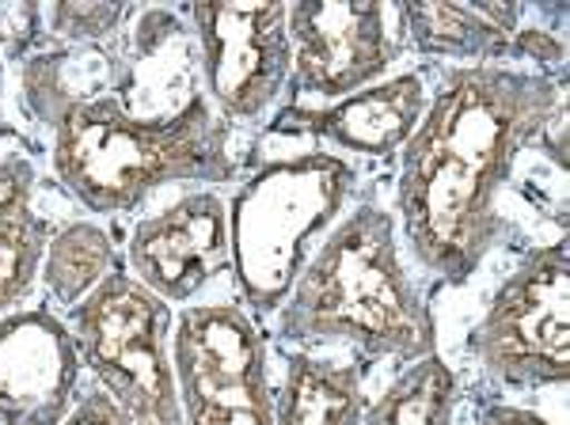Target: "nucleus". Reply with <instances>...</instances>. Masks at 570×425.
Instances as JSON below:
<instances>
[{
    "instance_id": "obj_1",
    "label": "nucleus",
    "mask_w": 570,
    "mask_h": 425,
    "mask_svg": "<svg viewBox=\"0 0 570 425\" xmlns=\"http://www.w3.org/2000/svg\"><path fill=\"white\" fill-rule=\"evenodd\" d=\"M563 110V77L529 65H456L400 149L395 212L411 258L468 281L502 236L499 198L518 160Z\"/></svg>"
},
{
    "instance_id": "obj_2",
    "label": "nucleus",
    "mask_w": 570,
    "mask_h": 425,
    "mask_svg": "<svg viewBox=\"0 0 570 425\" xmlns=\"http://www.w3.org/2000/svg\"><path fill=\"white\" fill-rule=\"evenodd\" d=\"M50 175L91 217L134 212L168 187H220L236 179L233 126L202 96L176 115H134L118 91L46 110Z\"/></svg>"
},
{
    "instance_id": "obj_3",
    "label": "nucleus",
    "mask_w": 570,
    "mask_h": 425,
    "mask_svg": "<svg viewBox=\"0 0 570 425\" xmlns=\"http://www.w3.org/2000/svg\"><path fill=\"white\" fill-rule=\"evenodd\" d=\"M271 335L297 349H343L411 365L438 354V323L407 270L395 217L362 201L312 247Z\"/></svg>"
},
{
    "instance_id": "obj_4",
    "label": "nucleus",
    "mask_w": 570,
    "mask_h": 425,
    "mask_svg": "<svg viewBox=\"0 0 570 425\" xmlns=\"http://www.w3.org/2000/svg\"><path fill=\"white\" fill-rule=\"evenodd\" d=\"M354 182L343 156L316 149L266 160L228 198L236 297L259 323L285 304L312 247L343 217Z\"/></svg>"
},
{
    "instance_id": "obj_5",
    "label": "nucleus",
    "mask_w": 570,
    "mask_h": 425,
    "mask_svg": "<svg viewBox=\"0 0 570 425\" xmlns=\"http://www.w3.org/2000/svg\"><path fill=\"white\" fill-rule=\"evenodd\" d=\"M80 362L130 425H183L171 368V304L126 274L110 270L66 312Z\"/></svg>"
},
{
    "instance_id": "obj_6",
    "label": "nucleus",
    "mask_w": 570,
    "mask_h": 425,
    "mask_svg": "<svg viewBox=\"0 0 570 425\" xmlns=\"http://www.w3.org/2000/svg\"><path fill=\"white\" fill-rule=\"evenodd\" d=\"M183 425H274L271 346L236 293H206L171 323Z\"/></svg>"
},
{
    "instance_id": "obj_7",
    "label": "nucleus",
    "mask_w": 570,
    "mask_h": 425,
    "mask_svg": "<svg viewBox=\"0 0 570 425\" xmlns=\"http://www.w3.org/2000/svg\"><path fill=\"white\" fill-rule=\"evenodd\" d=\"M483 376L510 392L567 384L570 376V251L540 244L502 277L472 330Z\"/></svg>"
},
{
    "instance_id": "obj_8",
    "label": "nucleus",
    "mask_w": 570,
    "mask_h": 425,
    "mask_svg": "<svg viewBox=\"0 0 570 425\" xmlns=\"http://www.w3.org/2000/svg\"><path fill=\"white\" fill-rule=\"evenodd\" d=\"M183 20L195 34L202 91L228 126L278 115L293 72L285 4H190Z\"/></svg>"
},
{
    "instance_id": "obj_9",
    "label": "nucleus",
    "mask_w": 570,
    "mask_h": 425,
    "mask_svg": "<svg viewBox=\"0 0 570 425\" xmlns=\"http://www.w3.org/2000/svg\"><path fill=\"white\" fill-rule=\"evenodd\" d=\"M293 46L289 96L308 107L338 103L354 91L381 85L403 58L400 16L389 4L357 0H312L285 4Z\"/></svg>"
},
{
    "instance_id": "obj_10",
    "label": "nucleus",
    "mask_w": 570,
    "mask_h": 425,
    "mask_svg": "<svg viewBox=\"0 0 570 425\" xmlns=\"http://www.w3.org/2000/svg\"><path fill=\"white\" fill-rule=\"evenodd\" d=\"M122 266L164 304H195L214 293L233 274L225 194L190 187L145 212L126 239Z\"/></svg>"
},
{
    "instance_id": "obj_11",
    "label": "nucleus",
    "mask_w": 570,
    "mask_h": 425,
    "mask_svg": "<svg viewBox=\"0 0 570 425\" xmlns=\"http://www.w3.org/2000/svg\"><path fill=\"white\" fill-rule=\"evenodd\" d=\"M80 376L77 338L53 304L0 316V425H61Z\"/></svg>"
},
{
    "instance_id": "obj_12",
    "label": "nucleus",
    "mask_w": 570,
    "mask_h": 425,
    "mask_svg": "<svg viewBox=\"0 0 570 425\" xmlns=\"http://www.w3.org/2000/svg\"><path fill=\"white\" fill-rule=\"evenodd\" d=\"M426 80L419 72H395L338 103H289L274 115V129L324 141L335 152L392 156L411 141L426 115ZM327 149V152H331Z\"/></svg>"
},
{
    "instance_id": "obj_13",
    "label": "nucleus",
    "mask_w": 570,
    "mask_h": 425,
    "mask_svg": "<svg viewBox=\"0 0 570 425\" xmlns=\"http://www.w3.org/2000/svg\"><path fill=\"white\" fill-rule=\"evenodd\" d=\"M365 365L343 349H289L274 384V425H362Z\"/></svg>"
},
{
    "instance_id": "obj_14",
    "label": "nucleus",
    "mask_w": 570,
    "mask_h": 425,
    "mask_svg": "<svg viewBox=\"0 0 570 425\" xmlns=\"http://www.w3.org/2000/svg\"><path fill=\"white\" fill-rule=\"evenodd\" d=\"M400 34L430 58L510 65L525 23L521 4H400Z\"/></svg>"
},
{
    "instance_id": "obj_15",
    "label": "nucleus",
    "mask_w": 570,
    "mask_h": 425,
    "mask_svg": "<svg viewBox=\"0 0 570 425\" xmlns=\"http://www.w3.org/2000/svg\"><path fill=\"white\" fill-rule=\"evenodd\" d=\"M53 228L39 209V168L20 149L0 152V316L31 297Z\"/></svg>"
},
{
    "instance_id": "obj_16",
    "label": "nucleus",
    "mask_w": 570,
    "mask_h": 425,
    "mask_svg": "<svg viewBox=\"0 0 570 425\" xmlns=\"http://www.w3.org/2000/svg\"><path fill=\"white\" fill-rule=\"evenodd\" d=\"M118 266H122V258H118V247L107 236V228L91 217H80L53 228L50 244H46L39 281L53 308L69 312Z\"/></svg>"
},
{
    "instance_id": "obj_17",
    "label": "nucleus",
    "mask_w": 570,
    "mask_h": 425,
    "mask_svg": "<svg viewBox=\"0 0 570 425\" xmlns=\"http://www.w3.org/2000/svg\"><path fill=\"white\" fill-rule=\"evenodd\" d=\"M461 376L441 354L403 365V373L370 399L362 425H456Z\"/></svg>"
},
{
    "instance_id": "obj_18",
    "label": "nucleus",
    "mask_w": 570,
    "mask_h": 425,
    "mask_svg": "<svg viewBox=\"0 0 570 425\" xmlns=\"http://www.w3.org/2000/svg\"><path fill=\"white\" fill-rule=\"evenodd\" d=\"M134 8L126 4H46L39 8V23L66 46H99L110 34L126 31Z\"/></svg>"
},
{
    "instance_id": "obj_19",
    "label": "nucleus",
    "mask_w": 570,
    "mask_h": 425,
    "mask_svg": "<svg viewBox=\"0 0 570 425\" xmlns=\"http://www.w3.org/2000/svg\"><path fill=\"white\" fill-rule=\"evenodd\" d=\"M61 425H130V422H126L122 411L107 399V392H99V387L91 384L88 392L77 395V403H72V411L66 414Z\"/></svg>"
},
{
    "instance_id": "obj_20",
    "label": "nucleus",
    "mask_w": 570,
    "mask_h": 425,
    "mask_svg": "<svg viewBox=\"0 0 570 425\" xmlns=\"http://www.w3.org/2000/svg\"><path fill=\"white\" fill-rule=\"evenodd\" d=\"M480 425H556L544 414L529 411V406H513V403H491L483 406Z\"/></svg>"
},
{
    "instance_id": "obj_21",
    "label": "nucleus",
    "mask_w": 570,
    "mask_h": 425,
    "mask_svg": "<svg viewBox=\"0 0 570 425\" xmlns=\"http://www.w3.org/2000/svg\"><path fill=\"white\" fill-rule=\"evenodd\" d=\"M0 115H4V65H0Z\"/></svg>"
},
{
    "instance_id": "obj_22",
    "label": "nucleus",
    "mask_w": 570,
    "mask_h": 425,
    "mask_svg": "<svg viewBox=\"0 0 570 425\" xmlns=\"http://www.w3.org/2000/svg\"><path fill=\"white\" fill-rule=\"evenodd\" d=\"M8 20H12V12H8V8H4V4H0V27H4Z\"/></svg>"
}]
</instances>
